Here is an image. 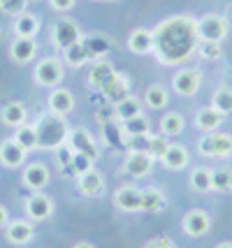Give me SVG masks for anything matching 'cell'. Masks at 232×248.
Segmentation results:
<instances>
[{"label": "cell", "instance_id": "cell-38", "mask_svg": "<svg viewBox=\"0 0 232 248\" xmlns=\"http://www.w3.org/2000/svg\"><path fill=\"white\" fill-rule=\"evenodd\" d=\"M26 5H28V0H2L0 2V10H2V14L19 16V14L26 12Z\"/></svg>", "mask_w": 232, "mask_h": 248}, {"label": "cell", "instance_id": "cell-6", "mask_svg": "<svg viewBox=\"0 0 232 248\" xmlns=\"http://www.w3.org/2000/svg\"><path fill=\"white\" fill-rule=\"evenodd\" d=\"M51 37H54L56 46H58L61 51H65V49H70L72 44L81 42V28H79L72 19H58V21L54 23Z\"/></svg>", "mask_w": 232, "mask_h": 248}, {"label": "cell", "instance_id": "cell-33", "mask_svg": "<svg viewBox=\"0 0 232 248\" xmlns=\"http://www.w3.org/2000/svg\"><path fill=\"white\" fill-rule=\"evenodd\" d=\"M123 132H125V137H139V135H149V130H151V123L146 116H135V119H128L123 121Z\"/></svg>", "mask_w": 232, "mask_h": 248}, {"label": "cell", "instance_id": "cell-13", "mask_svg": "<svg viewBox=\"0 0 232 248\" xmlns=\"http://www.w3.org/2000/svg\"><path fill=\"white\" fill-rule=\"evenodd\" d=\"M114 204L123 209V211H142V190L135 188V186H121L116 193H114Z\"/></svg>", "mask_w": 232, "mask_h": 248}, {"label": "cell", "instance_id": "cell-17", "mask_svg": "<svg viewBox=\"0 0 232 248\" xmlns=\"http://www.w3.org/2000/svg\"><path fill=\"white\" fill-rule=\"evenodd\" d=\"M26 155H28V153L23 151L14 140H5L0 144V165H5L7 170L21 167L23 162H26Z\"/></svg>", "mask_w": 232, "mask_h": 248}, {"label": "cell", "instance_id": "cell-36", "mask_svg": "<svg viewBox=\"0 0 232 248\" xmlns=\"http://www.w3.org/2000/svg\"><path fill=\"white\" fill-rule=\"evenodd\" d=\"M167 149H170V140L165 135H155V137H149V149L146 153L154 158V160H163L165 158Z\"/></svg>", "mask_w": 232, "mask_h": 248}, {"label": "cell", "instance_id": "cell-3", "mask_svg": "<svg viewBox=\"0 0 232 248\" xmlns=\"http://www.w3.org/2000/svg\"><path fill=\"white\" fill-rule=\"evenodd\" d=\"M33 77L35 84H40L45 88H56L65 77V63L61 58H56V56H46L35 65Z\"/></svg>", "mask_w": 232, "mask_h": 248}, {"label": "cell", "instance_id": "cell-45", "mask_svg": "<svg viewBox=\"0 0 232 248\" xmlns=\"http://www.w3.org/2000/svg\"><path fill=\"white\" fill-rule=\"evenodd\" d=\"M216 248H232V241H223V244H218Z\"/></svg>", "mask_w": 232, "mask_h": 248}, {"label": "cell", "instance_id": "cell-28", "mask_svg": "<svg viewBox=\"0 0 232 248\" xmlns=\"http://www.w3.org/2000/svg\"><path fill=\"white\" fill-rule=\"evenodd\" d=\"M184 125H186V121L184 116L179 114V111H167L165 116L160 119V132L165 135V137H177L184 132Z\"/></svg>", "mask_w": 232, "mask_h": 248}, {"label": "cell", "instance_id": "cell-29", "mask_svg": "<svg viewBox=\"0 0 232 248\" xmlns=\"http://www.w3.org/2000/svg\"><path fill=\"white\" fill-rule=\"evenodd\" d=\"M12 140L16 141L26 153H31L37 149V130H35V125H21V128H16Z\"/></svg>", "mask_w": 232, "mask_h": 248}, {"label": "cell", "instance_id": "cell-32", "mask_svg": "<svg viewBox=\"0 0 232 248\" xmlns=\"http://www.w3.org/2000/svg\"><path fill=\"white\" fill-rule=\"evenodd\" d=\"M63 58H65V63L70 65V67H81V65H86V61L91 58L89 49H86V42L72 44L70 49L63 51Z\"/></svg>", "mask_w": 232, "mask_h": 248}, {"label": "cell", "instance_id": "cell-5", "mask_svg": "<svg viewBox=\"0 0 232 248\" xmlns=\"http://www.w3.org/2000/svg\"><path fill=\"white\" fill-rule=\"evenodd\" d=\"M198 35L200 40H209V42H223L228 35V21L221 14H204L198 21Z\"/></svg>", "mask_w": 232, "mask_h": 248}, {"label": "cell", "instance_id": "cell-24", "mask_svg": "<svg viewBox=\"0 0 232 248\" xmlns=\"http://www.w3.org/2000/svg\"><path fill=\"white\" fill-rule=\"evenodd\" d=\"M40 31V19L31 14V12H23L19 16H14V32L16 37H35Z\"/></svg>", "mask_w": 232, "mask_h": 248}, {"label": "cell", "instance_id": "cell-34", "mask_svg": "<svg viewBox=\"0 0 232 248\" xmlns=\"http://www.w3.org/2000/svg\"><path fill=\"white\" fill-rule=\"evenodd\" d=\"M165 206V195L158 188H144L142 190V211H158Z\"/></svg>", "mask_w": 232, "mask_h": 248}, {"label": "cell", "instance_id": "cell-25", "mask_svg": "<svg viewBox=\"0 0 232 248\" xmlns=\"http://www.w3.org/2000/svg\"><path fill=\"white\" fill-rule=\"evenodd\" d=\"M221 123H223V116L211 107L200 109L198 114H195V128L202 130V132H216Z\"/></svg>", "mask_w": 232, "mask_h": 248}, {"label": "cell", "instance_id": "cell-12", "mask_svg": "<svg viewBox=\"0 0 232 248\" xmlns=\"http://www.w3.org/2000/svg\"><path fill=\"white\" fill-rule=\"evenodd\" d=\"M49 179H51V174L46 170V165H42V162H33V165H28L23 170V186L35 190V193H42L49 186Z\"/></svg>", "mask_w": 232, "mask_h": 248}, {"label": "cell", "instance_id": "cell-44", "mask_svg": "<svg viewBox=\"0 0 232 248\" xmlns=\"http://www.w3.org/2000/svg\"><path fill=\"white\" fill-rule=\"evenodd\" d=\"M72 248H95L93 244H89V241H79V244H75Z\"/></svg>", "mask_w": 232, "mask_h": 248}, {"label": "cell", "instance_id": "cell-40", "mask_svg": "<svg viewBox=\"0 0 232 248\" xmlns=\"http://www.w3.org/2000/svg\"><path fill=\"white\" fill-rule=\"evenodd\" d=\"M128 149H130V151H146V149H149V135L128 137Z\"/></svg>", "mask_w": 232, "mask_h": 248}, {"label": "cell", "instance_id": "cell-2", "mask_svg": "<svg viewBox=\"0 0 232 248\" xmlns=\"http://www.w3.org/2000/svg\"><path fill=\"white\" fill-rule=\"evenodd\" d=\"M35 130H37V149H46V151L67 144V137H70V130L63 123V119L54 116V114L45 116L35 125Z\"/></svg>", "mask_w": 232, "mask_h": 248}, {"label": "cell", "instance_id": "cell-42", "mask_svg": "<svg viewBox=\"0 0 232 248\" xmlns=\"http://www.w3.org/2000/svg\"><path fill=\"white\" fill-rule=\"evenodd\" d=\"M144 248H174V244H172L170 239H165V237H158V239H151Z\"/></svg>", "mask_w": 232, "mask_h": 248}, {"label": "cell", "instance_id": "cell-27", "mask_svg": "<svg viewBox=\"0 0 232 248\" xmlns=\"http://www.w3.org/2000/svg\"><path fill=\"white\" fill-rule=\"evenodd\" d=\"M211 109H216L221 116L232 114V88L230 86H221L211 93Z\"/></svg>", "mask_w": 232, "mask_h": 248}, {"label": "cell", "instance_id": "cell-19", "mask_svg": "<svg viewBox=\"0 0 232 248\" xmlns=\"http://www.w3.org/2000/svg\"><path fill=\"white\" fill-rule=\"evenodd\" d=\"M128 91H130V81H128V77H123V75H116L109 79V84L102 88V95L109 100L111 105H119L121 100H125L128 97Z\"/></svg>", "mask_w": 232, "mask_h": 248}, {"label": "cell", "instance_id": "cell-31", "mask_svg": "<svg viewBox=\"0 0 232 248\" xmlns=\"http://www.w3.org/2000/svg\"><path fill=\"white\" fill-rule=\"evenodd\" d=\"M211 190H216V193H230L232 190L230 167H216V170H211Z\"/></svg>", "mask_w": 232, "mask_h": 248}, {"label": "cell", "instance_id": "cell-1", "mask_svg": "<svg viewBox=\"0 0 232 248\" xmlns=\"http://www.w3.org/2000/svg\"><path fill=\"white\" fill-rule=\"evenodd\" d=\"M154 54L163 65H177L198 51V21L190 16H174L154 31Z\"/></svg>", "mask_w": 232, "mask_h": 248}, {"label": "cell", "instance_id": "cell-10", "mask_svg": "<svg viewBox=\"0 0 232 248\" xmlns=\"http://www.w3.org/2000/svg\"><path fill=\"white\" fill-rule=\"evenodd\" d=\"M151 170H154V158L146 151H130L125 162H123V172L128 176H135V179L149 176Z\"/></svg>", "mask_w": 232, "mask_h": 248}, {"label": "cell", "instance_id": "cell-35", "mask_svg": "<svg viewBox=\"0 0 232 248\" xmlns=\"http://www.w3.org/2000/svg\"><path fill=\"white\" fill-rule=\"evenodd\" d=\"M190 188L198 193H209L211 190V170L207 167H195L190 172Z\"/></svg>", "mask_w": 232, "mask_h": 248}, {"label": "cell", "instance_id": "cell-37", "mask_svg": "<svg viewBox=\"0 0 232 248\" xmlns=\"http://www.w3.org/2000/svg\"><path fill=\"white\" fill-rule=\"evenodd\" d=\"M198 54L204 61H218L221 58V42H209V40H200L198 44Z\"/></svg>", "mask_w": 232, "mask_h": 248}, {"label": "cell", "instance_id": "cell-46", "mask_svg": "<svg viewBox=\"0 0 232 248\" xmlns=\"http://www.w3.org/2000/svg\"><path fill=\"white\" fill-rule=\"evenodd\" d=\"M0 2H2V0H0Z\"/></svg>", "mask_w": 232, "mask_h": 248}, {"label": "cell", "instance_id": "cell-8", "mask_svg": "<svg viewBox=\"0 0 232 248\" xmlns=\"http://www.w3.org/2000/svg\"><path fill=\"white\" fill-rule=\"evenodd\" d=\"M200 86H202V75L198 70H179L177 75L172 77V88L181 97L195 95L200 91Z\"/></svg>", "mask_w": 232, "mask_h": 248}, {"label": "cell", "instance_id": "cell-7", "mask_svg": "<svg viewBox=\"0 0 232 248\" xmlns=\"http://www.w3.org/2000/svg\"><path fill=\"white\" fill-rule=\"evenodd\" d=\"M67 144H70V149L75 153H81V155H86L91 160L95 162L100 155V146L95 144V140L91 137V132H86L84 128H75L70 130V137H67Z\"/></svg>", "mask_w": 232, "mask_h": 248}, {"label": "cell", "instance_id": "cell-16", "mask_svg": "<svg viewBox=\"0 0 232 248\" xmlns=\"http://www.w3.org/2000/svg\"><path fill=\"white\" fill-rule=\"evenodd\" d=\"M33 234H35V230L28 220H10L7 227H5V237H7V241L14 244V246H26V244H31Z\"/></svg>", "mask_w": 232, "mask_h": 248}, {"label": "cell", "instance_id": "cell-20", "mask_svg": "<svg viewBox=\"0 0 232 248\" xmlns=\"http://www.w3.org/2000/svg\"><path fill=\"white\" fill-rule=\"evenodd\" d=\"M188 162H190V155H188L186 146H184V144H170L165 158H163V165H165L167 170L181 172V170H186L188 167Z\"/></svg>", "mask_w": 232, "mask_h": 248}, {"label": "cell", "instance_id": "cell-41", "mask_svg": "<svg viewBox=\"0 0 232 248\" xmlns=\"http://www.w3.org/2000/svg\"><path fill=\"white\" fill-rule=\"evenodd\" d=\"M49 5H51L56 12H67L75 7V0H49Z\"/></svg>", "mask_w": 232, "mask_h": 248}, {"label": "cell", "instance_id": "cell-21", "mask_svg": "<svg viewBox=\"0 0 232 248\" xmlns=\"http://www.w3.org/2000/svg\"><path fill=\"white\" fill-rule=\"evenodd\" d=\"M0 119L5 125H10V128H21L26 125V119H28V109L23 102H7L5 107H2V114H0Z\"/></svg>", "mask_w": 232, "mask_h": 248}, {"label": "cell", "instance_id": "cell-11", "mask_svg": "<svg viewBox=\"0 0 232 248\" xmlns=\"http://www.w3.org/2000/svg\"><path fill=\"white\" fill-rule=\"evenodd\" d=\"M26 214L33 220H46L54 214V200L45 193H35L26 200Z\"/></svg>", "mask_w": 232, "mask_h": 248}, {"label": "cell", "instance_id": "cell-18", "mask_svg": "<svg viewBox=\"0 0 232 248\" xmlns=\"http://www.w3.org/2000/svg\"><path fill=\"white\" fill-rule=\"evenodd\" d=\"M10 56L14 63H31L35 56H37V44H35V37H16L14 42L10 44Z\"/></svg>", "mask_w": 232, "mask_h": 248}, {"label": "cell", "instance_id": "cell-4", "mask_svg": "<svg viewBox=\"0 0 232 248\" xmlns=\"http://www.w3.org/2000/svg\"><path fill=\"white\" fill-rule=\"evenodd\" d=\"M198 151L207 158H230L232 155V135L230 132H207L198 141Z\"/></svg>", "mask_w": 232, "mask_h": 248}, {"label": "cell", "instance_id": "cell-43", "mask_svg": "<svg viewBox=\"0 0 232 248\" xmlns=\"http://www.w3.org/2000/svg\"><path fill=\"white\" fill-rule=\"evenodd\" d=\"M10 223V211H7V206L0 204V230H5Z\"/></svg>", "mask_w": 232, "mask_h": 248}, {"label": "cell", "instance_id": "cell-39", "mask_svg": "<svg viewBox=\"0 0 232 248\" xmlns=\"http://www.w3.org/2000/svg\"><path fill=\"white\" fill-rule=\"evenodd\" d=\"M72 167H75V172L81 176V174H86L93 170V160L86 158V155H81V153H75V158H72Z\"/></svg>", "mask_w": 232, "mask_h": 248}, {"label": "cell", "instance_id": "cell-22", "mask_svg": "<svg viewBox=\"0 0 232 248\" xmlns=\"http://www.w3.org/2000/svg\"><path fill=\"white\" fill-rule=\"evenodd\" d=\"M79 190L86 195V197H98L105 190V176L98 170H91V172L81 174L79 176Z\"/></svg>", "mask_w": 232, "mask_h": 248}, {"label": "cell", "instance_id": "cell-9", "mask_svg": "<svg viewBox=\"0 0 232 248\" xmlns=\"http://www.w3.org/2000/svg\"><path fill=\"white\" fill-rule=\"evenodd\" d=\"M211 230V216L202 209H190L186 216H184V232L188 237L200 239L204 234H209Z\"/></svg>", "mask_w": 232, "mask_h": 248}, {"label": "cell", "instance_id": "cell-23", "mask_svg": "<svg viewBox=\"0 0 232 248\" xmlns=\"http://www.w3.org/2000/svg\"><path fill=\"white\" fill-rule=\"evenodd\" d=\"M116 75V70L111 67L109 63H105V61H100L95 63L93 67L89 70V86L95 88V91H102V88L109 84V79Z\"/></svg>", "mask_w": 232, "mask_h": 248}, {"label": "cell", "instance_id": "cell-15", "mask_svg": "<svg viewBox=\"0 0 232 248\" xmlns=\"http://www.w3.org/2000/svg\"><path fill=\"white\" fill-rule=\"evenodd\" d=\"M75 109V95L67 91V88H54L49 93V111L54 116H67L70 111Z\"/></svg>", "mask_w": 232, "mask_h": 248}, {"label": "cell", "instance_id": "cell-14", "mask_svg": "<svg viewBox=\"0 0 232 248\" xmlns=\"http://www.w3.org/2000/svg\"><path fill=\"white\" fill-rule=\"evenodd\" d=\"M154 31L149 28H135L130 35H128V49L137 56H146V54H154Z\"/></svg>", "mask_w": 232, "mask_h": 248}, {"label": "cell", "instance_id": "cell-26", "mask_svg": "<svg viewBox=\"0 0 232 248\" xmlns=\"http://www.w3.org/2000/svg\"><path fill=\"white\" fill-rule=\"evenodd\" d=\"M167 102H170V93H167V88L163 84H154V86L146 88L144 105L149 109H163V107H167Z\"/></svg>", "mask_w": 232, "mask_h": 248}, {"label": "cell", "instance_id": "cell-30", "mask_svg": "<svg viewBox=\"0 0 232 248\" xmlns=\"http://www.w3.org/2000/svg\"><path fill=\"white\" fill-rule=\"evenodd\" d=\"M114 111H116V119L119 121H128V119H135L142 114V102L137 97L128 95L125 100H121L119 105H114Z\"/></svg>", "mask_w": 232, "mask_h": 248}]
</instances>
